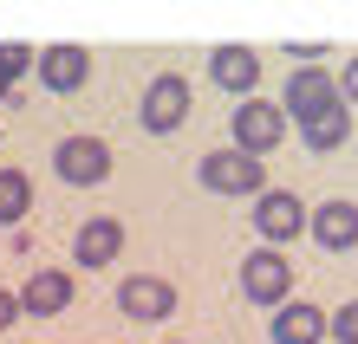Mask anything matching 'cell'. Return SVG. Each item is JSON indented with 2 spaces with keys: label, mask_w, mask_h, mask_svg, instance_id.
Instances as JSON below:
<instances>
[{
  "label": "cell",
  "mask_w": 358,
  "mask_h": 344,
  "mask_svg": "<svg viewBox=\"0 0 358 344\" xmlns=\"http://www.w3.org/2000/svg\"><path fill=\"white\" fill-rule=\"evenodd\" d=\"M241 299L248 306H273V312L293 299V260L280 247H255L241 260Z\"/></svg>",
  "instance_id": "obj_2"
},
{
  "label": "cell",
  "mask_w": 358,
  "mask_h": 344,
  "mask_svg": "<svg viewBox=\"0 0 358 344\" xmlns=\"http://www.w3.org/2000/svg\"><path fill=\"white\" fill-rule=\"evenodd\" d=\"M313 227V208L293 195V188H267V195L255 202V234H261V247H287L293 234H306Z\"/></svg>",
  "instance_id": "obj_5"
},
{
  "label": "cell",
  "mask_w": 358,
  "mask_h": 344,
  "mask_svg": "<svg viewBox=\"0 0 358 344\" xmlns=\"http://www.w3.org/2000/svg\"><path fill=\"white\" fill-rule=\"evenodd\" d=\"M117 312L124 318H137V325H163V318L176 312V286L163 273H131L117 286Z\"/></svg>",
  "instance_id": "obj_7"
},
{
  "label": "cell",
  "mask_w": 358,
  "mask_h": 344,
  "mask_svg": "<svg viewBox=\"0 0 358 344\" xmlns=\"http://www.w3.org/2000/svg\"><path fill=\"white\" fill-rule=\"evenodd\" d=\"M345 137H352V111H345V104H339V111H326V117H313V124H300V143L313 149V156L345 149Z\"/></svg>",
  "instance_id": "obj_15"
},
{
  "label": "cell",
  "mask_w": 358,
  "mask_h": 344,
  "mask_svg": "<svg viewBox=\"0 0 358 344\" xmlns=\"http://www.w3.org/2000/svg\"><path fill=\"white\" fill-rule=\"evenodd\" d=\"M0 98H13V78H0Z\"/></svg>",
  "instance_id": "obj_21"
},
{
  "label": "cell",
  "mask_w": 358,
  "mask_h": 344,
  "mask_svg": "<svg viewBox=\"0 0 358 344\" xmlns=\"http://www.w3.org/2000/svg\"><path fill=\"white\" fill-rule=\"evenodd\" d=\"M228 130H235V149H248V156H267V149L287 143V104L241 98V111L228 117Z\"/></svg>",
  "instance_id": "obj_3"
},
{
  "label": "cell",
  "mask_w": 358,
  "mask_h": 344,
  "mask_svg": "<svg viewBox=\"0 0 358 344\" xmlns=\"http://www.w3.org/2000/svg\"><path fill=\"white\" fill-rule=\"evenodd\" d=\"M339 98H345V104H358V52L345 59V72H339Z\"/></svg>",
  "instance_id": "obj_20"
},
{
  "label": "cell",
  "mask_w": 358,
  "mask_h": 344,
  "mask_svg": "<svg viewBox=\"0 0 358 344\" xmlns=\"http://www.w3.org/2000/svg\"><path fill=\"white\" fill-rule=\"evenodd\" d=\"M52 169L66 182H78V188H98L104 176H111V143L104 137H66L52 149Z\"/></svg>",
  "instance_id": "obj_8"
},
{
  "label": "cell",
  "mask_w": 358,
  "mask_h": 344,
  "mask_svg": "<svg viewBox=\"0 0 358 344\" xmlns=\"http://www.w3.org/2000/svg\"><path fill=\"white\" fill-rule=\"evenodd\" d=\"M287 111H293V124H313V117H326V111H339V78H332L326 66H300V72H287Z\"/></svg>",
  "instance_id": "obj_6"
},
{
  "label": "cell",
  "mask_w": 358,
  "mask_h": 344,
  "mask_svg": "<svg viewBox=\"0 0 358 344\" xmlns=\"http://www.w3.org/2000/svg\"><path fill=\"white\" fill-rule=\"evenodd\" d=\"M208 78H215L222 91L255 98V84H261V59H255V46H215V52H208Z\"/></svg>",
  "instance_id": "obj_13"
},
{
  "label": "cell",
  "mask_w": 358,
  "mask_h": 344,
  "mask_svg": "<svg viewBox=\"0 0 358 344\" xmlns=\"http://www.w3.org/2000/svg\"><path fill=\"white\" fill-rule=\"evenodd\" d=\"M72 292H78V279L66 267H33L27 273V286H20V312H33V318H59L72 306Z\"/></svg>",
  "instance_id": "obj_9"
},
{
  "label": "cell",
  "mask_w": 358,
  "mask_h": 344,
  "mask_svg": "<svg viewBox=\"0 0 358 344\" xmlns=\"http://www.w3.org/2000/svg\"><path fill=\"white\" fill-rule=\"evenodd\" d=\"M27 66H39V52L20 46V39H0V78H20Z\"/></svg>",
  "instance_id": "obj_17"
},
{
  "label": "cell",
  "mask_w": 358,
  "mask_h": 344,
  "mask_svg": "<svg viewBox=\"0 0 358 344\" xmlns=\"http://www.w3.org/2000/svg\"><path fill=\"white\" fill-rule=\"evenodd\" d=\"M273 344H326L332 338V318L320 306H306V299H287L280 312H273Z\"/></svg>",
  "instance_id": "obj_11"
},
{
  "label": "cell",
  "mask_w": 358,
  "mask_h": 344,
  "mask_svg": "<svg viewBox=\"0 0 358 344\" xmlns=\"http://www.w3.org/2000/svg\"><path fill=\"white\" fill-rule=\"evenodd\" d=\"M33 214V176L27 169H0V227H20Z\"/></svg>",
  "instance_id": "obj_16"
},
{
  "label": "cell",
  "mask_w": 358,
  "mask_h": 344,
  "mask_svg": "<svg viewBox=\"0 0 358 344\" xmlns=\"http://www.w3.org/2000/svg\"><path fill=\"white\" fill-rule=\"evenodd\" d=\"M313 241H320L326 253H345V247H358V202H326V208H313Z\"/></svg>",
  "instance_id": "obj_14"
},
{
  "label": "cell",
  "mask_w": 358,
  "mask_h": 344,
  "mask_svg": "<svg viewBox=\"0 0 358 344\" xmlns=\"http://www.w3.org/2000/svg\"><path fill=\"white\" fill-rule=\"evenodd\" d=\"M20 318H27V312H20V292H7V286H0V331H13Z\"/></svg>",
  "instance_id": "obj_19"
},
{
  "label": "cell",
  "mask_w": 358,
  "mask_h": 344,
  "mask_svg": "<svg viewBox=\"0 0 358 344\" xmlns=\"http://www.w3.org/2000/svg\"><path fill=\"white\" fill-rule=\"evenodd\" d=\"M163 344H176V338H163Z\"/></svg>",
  "instance_id": "obj_22"
},
{
  "label": "cell",
  "mask_w": 358,
  "mask_h": 344,
  "mask_svg": "<svg viewBox=\"0 0 358 344\" xmlns=\"http://www.w3.org/2000/svg\"><path fill=\"white\" fill-rule=\"evenodd\" d=\"M189 111H196V98H189V78H182V72H157V78H150V91H143V104H137V124H143V130H157V137H170Z\"/></svg>",
  "instance_id": "obj_4"
},
{
  "label": "cell",
  "mask_w": 358,
  "mask_h": 344,
  "mask_svg": "<svg viewBox=\"0 0 358 344\" xmlns=\"http://www.w3.org/2000/svg\"><path fill=\"white\" fill-rule=\"evenodd\" d=\"M196 182L208 188V195H267V163L261 156H248V149H208V156L196 163Z\"/></svg>",
  "instance_id": "obj_1"
},
{
  "label": "cell",
  "mask_w": 358,
  "mask_h": 344,
  "mask_svg": "<svg viewBox=\"0 0 358 344\" xmlns=\"http://www.w3.org/2000/svg\"><path fill=\"white\" fill-rule=\"evenodd\" d=\"M39 84H46V91H78V84L92 78V52L85 46H72V39H59V46H46L39 52Z\"/></svg>",
  "instance_id": "obj_10"
},
{
  "label": "cell",
  "mask_w": 358,
  "mask_h": 344,
  "mask_svg": "<svg viewBox=\"0 0 358 344\" xmlns=\"http://www.w3.org/2000/svg\"><path fill=\"white\" fill-rule=\"evenodd\" d=\"M72 253H78V267H111L124 253V221H117V214H85Z\"/></svg>",
  "instance_id": "obj_12"
},
{
  "label": "cell",
  "mask_w": 358,
  "mask_h": 344,
  "mask_svg": "<svg viewBox=\"0 0 358 344\" xmlns=\"http://www.w3.org/2000/svg\"><path fill=\"white\" fill-rule=\"evenodd\" d=\"M332 344H358V299H345L332 312Z\"/></svg>",
  "instance_id": "obj_18"
}]
</instances>
